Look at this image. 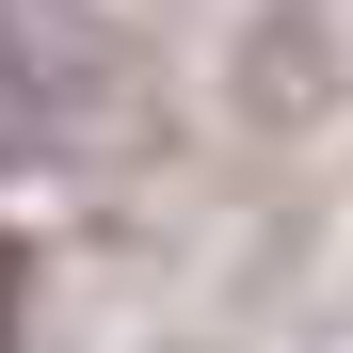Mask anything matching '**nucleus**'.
<instances>
[{"label":"nucleus","mask_w":353,"mask_h":353,"mask_svg":"<svg viewBox=\"0 0 353 353\" xmlns=\"http://www.w3.org/2000/svg\"><path fill=\"white\" fill-rule=\"evenodd\" d=\"M65 65H81V48L48 32V17H17V0H0V161L65 145Z\"/></svg>","instance_id":"1"},{"label":"nucleus","mask_w":353,"mask_h":353,"mask_svg":"<svg viewBox=\"0 0 353 353\" xmlns=\"http://www.w3.org/2000/svg\"><path fill=\"white\" fill-rule=\"evenodd\" d=\"M0 353H17V241H0Z\"/></svg>","instance_id":"2"}]
</instances>
